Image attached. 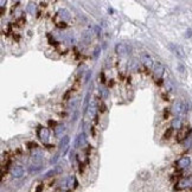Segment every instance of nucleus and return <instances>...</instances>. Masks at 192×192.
Instances as JSON below:
<instances>
[{
	"instance_id": "nucleus-1",
	"label": "nucleus",
	"mask_w": 192,
	"mask_h": 192,
	"mask_svg": "<svg viewBox=\"0 0 192 192\" xmlns=\"http://www.w3.org/2000/svg\"><path fill=\"white\" fill-rule=\"evenodd\" d=\"M170 50L177 56L178 58H181V59L185 58V52H184L183 48L177 45V44H170Z\"/></svg>"
},
{
	"instance_id": "nucleus-2",
	"label": "nucleus",
	"mask_w": 192,
	"mask_h": 192,
	"mask_svg": "<svg viewBox=\"0 0 192 192\" xmlns=\"http://www.w3.org/2000/svg\"><path fill=\"white\" fill-rule=\"evenodd\" d=\"M172 110H173V113H174L176 115H180L181 113L186 111V110H185V103L181 102V101H176V102L173 103V106H172Z\"/></svg>"
},
{
	"instance_id": "nucleus-3",
	"label": "nucleus",
	"mask_w": 192,
	"mask_h": 192,
	"mask_svg": "<svg viewBox=\"0 0 192 192\" xmlns=\"http://www.w3.org/2000/svg\"><path fill=\"white\" fill-rule=\"evenodd\" d=\"M11 174L13 178H22L24 176V168L20 165H15L11 170Z\"/></svg>"
},
{
	"instance_id": "nucleus-4",
	"label": "nucleus",
	"mask_w": 192,
	"mask_h": 192,
	"mask_svg": "<svg viewBox=\"0 0 192 192\" xmlns=\"http://www.w3.org/2000/svg\"><path fill=\"white\" fill-rule=\"evenodd\" d=\"M69 142H70V137L68 135L63 137L61 139V142H59V148L63 150V155H65V153L69 148Z\"/></svg>"
},
{
	"instance_id": "nucleus-5",
	"label": "nucleus",
	"mask_w": 192,
	"mask_h": 192,
	"mask_svg": "<svg viewBox=\"0 0 192 192\" xmlns=\"http://www.w3.org/2000/svg\"><path fill=\"white\" fill-rule=\"evenodd\" d=\"M190 164H191V159L189 157H183L177 161V165H178L179 168H186V167L190 166Z\"/></svg>"
},
{
	"instance_id": "nucleus-6",
	"label": "nucleus",
	"mask_w": 192,
	"mask_h": 192,
	"mask_svg": "<svg viewBox=\"0 0 192 192\" xmlns=\"http://www.w3.org/2000/svg\"><path fill=\"white\" fill-rule=\"evenodd\" d=\"M87 144V139H85V134L81 133L78 137H76L75 140V148H78V147H82Z\"/></svg>"
},
{
	"instance_id": "nucleus-7",
	"label": "nucleus",
	"mask_w": 192,
	"mask_h": 192,
	"mask_svg": "<svg viewBox=\"0 0 192 192\" xmlns=\"http://www.w3.org/2000/svg\"><path fill=\"white\" fill-rule=\"evenodd\" d=\"M91 39H93V31H91V28L85 30L82 33V41L84 44H89L91 41Z\"/></svg>"
},
{
	"instance_id": "nucleus-8",
	"label": "nucleus",
	"mask_w": 192,
	"mask_h": 192,
	"mask_svg": "<svg viewBox=\"0 0 192 192\" xmlns=\"http://www.w3.org/2000/svg\"><path fill=\"white\" fill-rule=\"evenodd\" d=\"M141 61H142V63H144L146 67H148V68H153V67H154V62H153L152 57L148 55V54H144V55L141 56Z\"/></svg>"
},
{
	"instance_id": "nucleus-9",
	"label": "nucleus",
	"mask_w": 192,
	"mask_h": 192,
	"mask_svg": "<svg viewBox=\"0 0 192 192\" xmlns=\"http://www.w3.org/2000/svg\"><path fill=\"white\" fill-rule=\"evenodd\" d=\"M192 185V179L191 178H184L181 179L178 183V189L183 190V189H186V187H190Z\"/></svg>"
},
{
	"instance_id": "nucleus-10",
	"label": "nucleus",
	"mask_w": 192,
	"mask_h": 192,
	"mask_svg": "<svg viewBox=\"0 0 192 192\" xmlns=\"http://www.w3.org/2000/svg\"><path fill=\"white\" fill-rule=\"evenodd\" d=\"M115 51H116L118 55L124 56L128 52V46L124 45V44H118V45L115 46Z\"/></svg>"
},
{
	"instance_id": "nucleus-11",
	"label": "nucleus",
	"mask_w": 192,
	"mask_h": 192,
	"mask_svg": "<svg viewBox=\"0 0 192 192\" xmlns=\"http://www.w3.org/2000/svg\"><path fill=\"white\" fill-rule=\"evenodd\" d=\"M76 178L74 177V176H70L68 178L65 179V181H64V187H67V189H72V187H75L76 186Z\"/></svg>"
},
{
	"instance_id": "nucleus-12",
	"label": "nucleus",
	"mask_w": 192,
	"mask_h": 192,
	"mask_svg": "<svg viewBox=\"0 0 192 192\" xmlns=\"http://www.w3.org/2000/svg\"><path fill=\"white\" fill-rule=\"evenodd\" d=\"M62 167L61 166H56V167H54L52 170H50L49 172H46L45 174H44V178H50V177H54V176H56V174H58V173H61L62 172Z\"/></svg>"
},
{
	"instance_id": "nucleus-13",
	"label": "nucleus",
	"mask_w": 192,
	"mask_h": 192,
	"mask_svg": "<svg viewBox=\"0 0 192 192\" xmlns=\"http://www.w3.org/2000/svg\"><path fill=\"white\" fill-rule=\"evenodd\" d=\"M164 71H165V68L161 63H157V64L154 65V75H155L158 78H160V77L163 76Z\"/></svg>"
},
{
	"instance_id": "nucleus-14",
	"label": "nucleus",
	"mask_w": 192,
	"mask_h": 192,
	"mask_svg": "<svg viewBox=\"0 0 192 192\" xmlns=\"http://www.w3.org/2000/svg\"><path fill=\"white\" fill-rule=\"evenodd\" d=\"M38 137L43 141H48V139L50 137V132L48 128H41L39 132H38Z\"/></svg>"
},
{
	"instance_id": "nucleus-15",
	"label": "nucleus",
	"mask_w": 192,
	"mask_h": 192,
	"mask_svg": "<svg viewBox=\"0 0 192 192\" xmlns=\"http://www.w3.org/2000/svg\"><path fill=\"white\" fill-rule=\"evenodd\" d=\"M58 15H59L63 20H65V22H67V20L70 19V15H71V14H70V12H69L68 10L63 8V10H59V11H58Z\"/></svg>"
},
{
	"instance_id": "nucleus-16",
	"label": "nucleus",
	"mask_w": 192,
	"mask_h": 192,
	"mask_svg": "<svg viewBox=\"0 0 192 192\" xmlns=\"http://www.w3.org/2000/svg\"><path fill=\"white\" fill-rule=\"evenodd\" d=\"M43 170V165H30V167H28V172L30 173H37V172H39Z\"/></svg>"
},
{
	"instance_id": "nucleus-17",
	"label": "nucleus",
	"mask_w": 192,
	"mask_h": 192,
	"mask_svg": "<svg viewBox=\"0 0 192 192\" xmlns=\"http://www.w3.org/2000/svg\"><path fill=\"white\" fill-rule=\"evenodd\" d=\"M65 131V127H64V124H58L57 127H56L55 129V135L56 137H61L62 134H63V132Z\"/></svg>"
},
{
	"instance_id": "nucleus-18",
	"label": "nucleus",
	"mask_w": 192,
	"mask_h": 192,
	"mask_svg": "<svg viewBox=\"0 0 192 192\" xmlns=\"http://www.w3.org/2000/svg\"><path fill=\"white\" fill-rule=\"evenodd\" d=\"M89 104H90V94L88 93L87 95H85V98H84V103H83V111L85 113L88 108H89Z\"/></svg>"
},
{
	"instance_id": "nucleus-19",
	"label": "nucleus",
	"mask_w": 192,
	"mask_h": 192,
	"mask_svg": "<svg viewBox=\"0 0 192 192\" xmlns=\"http://www.w3.org/2000/svg\"><path fill=\"white\" fill-rule=\"evenodd\" d=\"M172 128L173 129H180L181 128V120H180V118H176L172 121Z\"/></svg>"
},
{
	"instance_id": "nucleus-20",
	"label": "nucleus",
	"mask_w": 192,
	"mask_h": 192,
	"mask_svg": "<svg viewBox=\"0 0 192 192\" xmlns=\"http://www.w3.org/2000/svg\"><path fill=\"white\" fill-rule=\"evenodd\" d=\"M88 110H89V114H90L91 116H94V115H95V110H96V102L95 101H91V102H90Z\"/></svg>"
},
{
	"instance_id": "nucleus-21",
	"label": "nucleus",
	"mask_w": 192,
	"mask_h": 192,
	"mask_svg": "<svg viewBox=\"0 0 192 192\" xmlns=\"http://www.w3.org/2000/svg\"><path fill=\"white\" fill-rule=\"evenodd\" d=\"M31 157H43V152L39 147H37V148H35V150H32L31 152Z\"/></svg>"
},
{
	"instance_id": "nucleus-22",
	"label": "nucleus",
	"mask_w": 192,
	"mask_h": 192,
	"mask_svg": "<svg viewBox=\"0 0 192 192\" xmlns=\"http://www.w3.org/2000/svg\"><path fill=\"white\" fill-rule=\"evenodd\" d=\"M58 158H59V154H58V153H57V154H55V155H54V157H52V159H51V160H50V164H56V163H57V161H58Z\"/></svg>"
},
{
	"instance_id": "nucleus-23",
	"label": "nucleus",
	"mask_w": 192,
	"mask_h": 192,
	"mask_svg": "<svg viewBox=\"0 0 192 192\" xmlns=\"http://www.w3.org/2000/svg\"><path fill=\"white\" fill-rule=\"evenodd\" d=\"M28 12H30V13H32V14H35V12H36V8H33V5H32V4H30V5H28Z\"/></svg>"
},
{
	"instance_id": "nucleus-24",
	"label": "nucleus",
	"mask_w": 192,
	"mask_h": 192,
	"mask_svg": "<svg viewBox=\"0 0 192 192\" xmlns=\"http://www.w3.org/2000/svg\"><path fill=\"white\" fill-rule=\"evenodd\" d=\"M191 36H192V30H189V31L186 32V37H187V38H190Z\"/></svg>"
},
{
	"instance_id": "nucleus-25",
	"label": "nucleus",
	"mask_w": 192,
	"mask_h": 192,
	"mask_svg": "<svg viewBox=\"0 0 192 192\" xmlns=\"http://www.w3.org/2000/svg\"><path fill=\"white\" fill-rule=\"evenodd\" d=\"M98 50H100V49H96V51H95V54H94V57H97V55H98Z\"/></svg>"
},
{
	"instance_id": "nucleus-26",
	"label": "nucleus",
	"mask_w": 192,
	"mask_h": 192,
	"mask_svg": "<svg viewBox=\"0 0 192 192\" xmlns=\"http://www.w3.org/2000/svg\"><path fill=\"white\" fill-rule=\"evenodd\" d=\"M61 192H65V191H61Z\"/></svg>"
}]
</instances>
